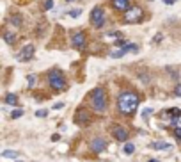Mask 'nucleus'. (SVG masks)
<instances>
[{
    "instance_id": "f257e3e1",
    "label": "nucleus",
    "mask_w": 181,
    "mask_h": 162,
    "mask_svg": "<svg viewBox=\"0 0 181 162\" xmlns=\"http://www.w3.org/2000/svg\"><path fill=\"white\" fill-rule=\"evenodd\" d=\"M117 107L123 114H133L138 107V96L132 91H124L117 100Z\"/></svg>"
},
{
    "instance_id": "f03ea898",
    "label": "nucleus",
    "mask_w": 181,
    "mask_h": 162,
    "mask_svg": "<svg viewBox=\"0 0 181 162\" xmlns=\"http://www.w3.org/2000/svg\"><path fill=\"white\" fill-rule=\"evenodd\" d=\"M91 105L94 107V110L98 112H103L106 109V93L103 87H98L91 93Z\"/></svg>"
},
{
    "instance_id": "7ed1b4c3",
    "label": "nucleus",
    "mask_w": 181,
    "mask_h": 162,
    "mask_svg": "<svg viewBox=\"0 0 181 162\" xmlns=\"http://www.w3.org/2000/svg\"><path fill=\"white\" fill-rule=\"evenodd\" d=\"M48 84H50V87H53L55 91H62V89H66V80H64V77H62V73L60 71H52L50 75H48Z\"/></svg>"
},
{
    "instance_id": "20e7f679",
    "label": "nucleus",
    "mask_w": 181,
    "mask_h": 162,
    "mask_svg": "<svg viewBox=\"0 0 181 162\" xmlns=\"http://www.w3.org/2000/svg\"><path fill=\"white\" fill-rule=\"evenodd\" d=\"M91 23L96 29L103 27V23H105V11H103L101 7H94L92 9V13H91Z\"/></svg>"
},
{
    "instance_id": "39448f33",
    "label": "nucleus",
    "mask_w": 181,
    "mask_h": 162,
    "mask_svg": "<svg viewBox=\"0 0 181 162\" xmlns=\"http://www.w3.org/2000/svg\"><path fill=\"white\" fill-rule=\"evenodd\" d=\"M140 18H142V9L132 5V9H128V11H126V18L124 20H126L128 23H137Z\"/></svg>"
},
{
    "instance_id": "423d86ee",
    "label": "nucleus",
    "mask_w": 181,
    "mask_h": 162,
    "mask_svg": "<svg viewBox=\"0 0 181 162\" xmlns=\"http://www.w3.org/2000/svg\"><path fill=\"white\" fill-rule=\"evenodd\" d=\"M32 55H34V46H32V45H27V46H23V50L18 54L16 59L20 61V63H25V61H28Z\"/></svg>"
},
{
    "instance_id": "0eeeda50",
    "label": "nucleus",
    "mask_w": 181,
    "mask_h": 162,
    "mask_svg": "<svg viewBox=\"0 0 181 162\" xmlns=\"http://www.w3.org/2000/svg\"><path fill=\"white\" fill-rule=\"evenodd\" d=\"M85 43H87V39H85V34H83V32H77V34L73 36V46H75V48L82 50V48L85 46Z\"/></svg>"
},
{
    "instance_id": "6e6552de",
    "label": "nucleus",
    "mask_w": 181,
    "mask_h": 162,
    "mask_svg": "<svg viewBox=\"0 0 181 162\" xmlns=\"http://www.w3.org/2000/svg\"><path fill=\"white\" fill-rule=\"evenodd\" d=\"M112 135H114L117 141H126V139H128V130L123 128V127H114V128H112Z\"/></svg>"
},
{
    "instance_id": "1a4fd4ad",
    "label": "nucleus",
    "mask_w": 181,
    "mask_h": 162,
    "mask_svg": "<svg viewBox=\"0 0 181 162\" xmlns=\"http://www.w3.org/2000/svg\"><path fill=\"white\" fill-rule=\"evenodd\" d=\"M112 5L117 11H128V9H132L130 0H112Z\"/></svg>"
},
{
    "instance_id": "9d476101",
    "label": "nucleus",
    "mask_w": 181,
    "mask_h": 162,
    "mask_svg": "<svg viewBox=\"0 0 181 162\" xmlns=\"http://www.w3.org/2000/svg\"><path fill=\"white\" fill-rule=\"evenodd\" d=\"M105 148H106V143H105L103 139H100V137H96V139L92 141V143H91V150H92V151H96V153L103 151Z\"/></svg>"
},
{
    "instance_id": "9b49d317",
    "label": "nucleus",
    "mask_w": 181,
    "mask_h": 162,
    "mask_svg": "<svg viewBox=\"0 0 181 162\" xmlns=\"http://www.w3.org/2000/svg\"><path fill=\"white\" fill-rule=\"evenodd\" d=\"M153 150H170V144L169 143H163V141H158V143H153L151 144Z\"/></svg>"
},
{
    "instance_id": "f8f14e48",
    "label": "nucleus",
    "mask_w": 181,
    "mask_h": 162,
    "mask_svg": "<svg viewBox=\"0 0 181 162\" xmlns=\"http://www.w3.org/2000/svg\"><path fill=\"white\" fill-rule=\"evenodd\" d=\"M20 153H18V151H13V150H4L2 151V157L4 159H16Z\"/></svg>"
},
{
    "instance_id": "ddd939ff",
    "label": "nucleus",
    "mask_w": 181,
    "mask_h": 162,
    "mask_svg": "<svg viewBox=\"0 0 181 162\" xmlns=\"http://www.w3.org/2000/svg\"><path fill=\"white\" fill-rule=\"evenodd\" d=\"M5 103H9V105H16V103H18V96L13 95V93H9V95L5 96Z\"/></svg>"
},
{
    "instance_id": "4468645a",
    "label": "nucleus",
    "mask_w": 181,
    "mask_h": 162,
    "mask_svg": "<svg viewBox=\"0 0 181 162\" xmlns=\"http://www.w3.org/2000/svg\"><path fill=\"white\" fill-rule=\"evenodd\" d=\"M4 39H5V43H7V45H13V43H14V39H16V36H14V34H11V32H5V34H4Z\"/></svg>"
},
{
    "instance_id": "2eb2a0df",
    "label": "nucleus",
    "mask_w": 181,
    "mask_h": 162,
    "mask_svg": "<svg viewBox=\"0 0 181 162\" xmlns=\"http://www.w3.org/2000/svg\"><path fill=\"white\" fill-rule=\"evenodd\" d=\"M123 151H124V153H126V155H132V153H133V151H135V146H133L132 143H128V144H124Z\"/></svg>"
},
{
    "instance_id": "dca6fc26",
    "label": "nucleus",
    "mask_w": 181,
    "mask_h": 162,
    "mask_svg": "<svg viewBox=\"0 0 181 162\" xmlns=\"http://www.w3.org/2000/svg\"><path fill=\"white\" fill-rule=\"evenodd\" d=\"M23 116V110L21 109H16V110H13V112H11V118L13 119H18V118H21Z\"/></svg>"
},
{
    "instance_id": "f3484780",
    "label": "nucleus",
    "mask_w": 181,
    "mask_h": 162,
    "mask_svg": "<svg viewBox=\"0 0 181 162\" xmlns=\"http://www.w3.org/2000/svg\"><path fill=\"white\" fill-rule=\"evenodd\" d=\"M170 114H172L174 119H178V118L181 116V110H179V109H170Z\"/></svg>"
},
{
    "instance_id": "a211bd4d",
    "label": "nucleus",
    "mask_w": 181,
    "mask_h": 162,
    "mask_svg": "<svg viewBox=\"0 0 181 162\" xmlns=\"http://www.w3.org/2000/svg\"><path fill=\"white\" fill-rule=\"evenodd\" d=\"M80 13H82V9H73V11H69V16L71 18H77Z\"/></svg>"
},
{
    "instance_id": "6ab92c4d",
    "label": "nucleus",
    "mask_w": 181,
    "mask_h": 162,
    "mask_svg": "<svg viewBox=\"0 0 181 162\" xmlns=\"http://www.w3.org/2000/svg\"><path fill=\"white\" fill-rule=\"evenodd\" d=\"M46 114H48V112H46L45 109H43V110H37V112H36V116H37V118H45Z\"/></svg>"
},
{
    "instance_id": "aec40b11",
    "label": "nucleus",
    "mask_w": 181,
    "mask_h": 162,
    "mask_svg": "<svg viewBox=\"0 0 181 162\" xmlns=\"http://www.w3.org/2000/svg\"><path fill=\"white\" fill-rule=\"evenodd\" d=\"M174 95H176V96H181V84H178V86H176V89H174Z\"/></svg>"
},
{
    "instance_id": "412c9836",
    "label": "nucleus",
    "mask_w": 181,
    "mask_h": 162,
    "mask_svg": "<svg viewBox=\"0 0 181 162\" xmlns=\"http://www.w3.org/2000/svg\"><path fill=\"white\" fill-rule=\"evenodd\" d=\"M126 52H124V50H119V52H115V54H112V57L115 59V57H121V55H124Z\"/></svg>"
},
{
    "instance_id": "4be33fe9",
    "label": "nucleus",
    "mask_w": 181,
    "mask_h": 162,
    "mask_svg": "<svg viewBox=\"0 0 181 162\" xmlns=\"http://www.w3.org/2000/svg\"><path fill=\"white\" fill-rule=\"evenodd\" d=\"M53 7V0H46V4H45V9H52Z\"/></svg>"
},
{
    "instance_id": "5701e85b",
    "label": "nucleus",
    "mask_w": 181,
    "mask_h": 162,
    "mask_svg": "<svg viewBox=\"0 0 181 162\" xmlns=\"http://www.w3.org/2000/svg\"><path fill=\"white\" fill-rule=\"evenodd\" d=\"M151 112H153V109H144V112H142V116H144V118H147V116H149V114H151Z\"/></svg>"
},
{
    "instance_id": "b1692460",
    "label": "nucleus",
    "mask_w": 181,
    "mask_h": 162,
    "mask_svg": "<svg viewBox=\"0 0 181 162\" xmlns=\"http://www.w3.org/2000/svg\"><path fill=\"white\" fill-rule=\"evenodd\" d=\"M27 82H28V86H34V77L28 75V77H27Z\"/></svg>"
},
{
    "instance_id": "393cba45",
    "label": "nucleus",
    "mask_w": 181,
    "mask_h": 162,
    "mask_svg": "<svg viewBox=\"0 0 181 162\" xmlns=\"http://www.w3.org/2000/svg\"><path fill=\"white\" fill-rule=\"evenodd\" d=\"M11 22H13V23H16V25H20V23H21V20H20L18 16H14V18H11Z\"/></svg>"
},
{
    "instance_id": "a878e982",
    "label": "nucleus",
    "mask_w": 181,
    "mask_h": 162,
    "mask_svg": "<svg viewBox=\"0 0 181 162\" xmlns=\"http://www.w3.org/2000/svg\"><path fill=\"white\" fill-rule=\"evenodd\" d=\"M62 107H64V103H55V105H53V109H55V110L57 109H62Z\"/></svg>"
},
{
    "instance_id": "bb28decb",
    "label": "nucleus",
    "mask_w": 181,
    "mask_h": 162,
    "mask_svg": "<svg viewBox=\"0 0 181 162\" xmlns=\"http://www.w3.org/2000/svg\"><path fill=\"white\" fill-rule=\"evenodd\" d=\"M163 2H165V4H167V5H172V4H174V2H176V0H163Z\"/></svg>"
},
{
    "instance_id": "cd10ccee",
    "label": "nucleus",
    "mask_w": 181,
    "mask_h": 162,
    "mask_svg": "<svg viewBox=\"0 0 181 162\" xmlns=\"http://www.w3.org/2000/svg\"><path fill=\"white\" fill-rule=\"evenodd\" d=\"M174 132H176V135H178V137L181 139V128H176V130H174Z\"/></svg>"
},
{
    "instance_id": "c85d7f7f",
    "label": "nucleus",
    "mask_w": 181,
    "mask_h": 162,
    "mask_svg": "<svg viewBox=\"0 0 181 162\" xmlns=\"http://www.w3.org/2000/svg\"><path fill=\"white\" fill-rule=\"evenodd\" d=\"M52 141H59V134H53L52 135Z\"/></svg>"
},
{
    "instance_id": "c756f323",
    "label": "nucleus",
    "mask_w": 181,
    "mask_h": 162,
    "mask_svg": "<svg viewBox=\"0 0 181 162\" xmlns=\"http://www.w3.org/2000/svg\"><path fill=\"white\" fill-rule=\"evenodd\" d=\"M149 162H158V160H149Z\"/></svg>"
}]
</instances>
